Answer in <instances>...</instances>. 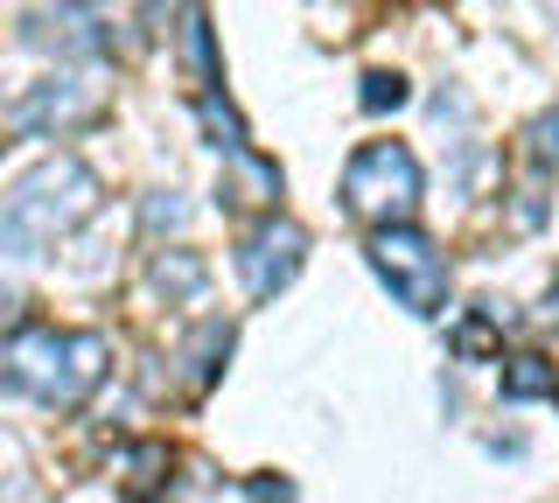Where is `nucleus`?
Here are the masks:
<instances>
[{"mask_svg":"<svg viewBox=\"0 0 559 503\" xmlns=\"http://www.w3.org/2000/svg\"><path fill=\"white\" fill-rule=\"evenodd\" d=\"M98 211V176L78 161V154H49L43 168H28L22 182L0 203V245H8L14 266L43 259L57 238H70L84 217Z\"/></svg>","mask_w":559,"mask_h":503,"instance_id":"f257e3e1","label":"nucleus"},{"mask_svg":"<svg viewBox=\"0 0 559 503\" xmlns=\"http://www.w3.org/2000/svg\"><path fill=\"white\" fill-rule=\"evenodd\" d=\"M105 336L98 328H49V322H22L8 336V385L43 406H78L84 392L105 378Z\"/></svg>","mask_w":559,"mask_h":503,"instance_id":"f03ea898","label":"nucleus"},{"mask_svg":"<svg viewBox=\"0 0 559 503\" xmlns=\"http://www.w3.org/2000/svg\"><path fill=\"white\" fill-rule=\"evenodd\" d=\"M419 203V161L413 147L399 141H364L357 154H349L343 168V211L378 224V231H392V224H406Z\"/></svg>","mask_w":559,"mask_h":503,"instance_id":"7ed1b4c3","label":"nucleus"},{"mask_svg":"<svg viewBox=\"0 0 559 503\" xmlns=\"http://www.w3.org/2000/svg\"><path fill=\"white\" fill-rule=\"evenodd\" d=\"M364 252H371V273L399 294V308H413V315H441V308H448L454 273H448V252L433 245L427 231L392 224V231H371Z\"/></svg>","mask_w":559,"mask_h":503,"instance_id":"20e7f679","label":"nucleus"},{"mask_svg":"<svg viewBox=\"0 0 559 503\" xmlns=\"http://www.w3.org/2000/svg\"><path fill=\"white\" fill-rule=\"evenodd\" d=\"M92 119H98V84L63 71V77L28 84V92L14 98L8 127L22 133V141H57V133H78V127H92Z\"/></svg>","mask_w":559,"mask_h":503,"instance_id":"39448f33","label":"nucleus"},{"mask_svg":"<svg viewBox=\"0 0 559 503\" xmlns=\"http://www.w3.org/2000/svg\"><path fill=\"white\" fill-rule=\"evenodd\" d=\"M301 259H308V231L287 224V217H266L238 245V280H245L252 301H280V294L294 287V273H301Z\"/></svg>","mask_w":559,"mask_h":503,"instance_id":"423d86ee","label":"nucleus"},{"mask_svg":"<svg viewBox=\"0 0 559 503\" xmlns=\"http://www.w3.org/2000/svg\"><path fill=\"white\" fill-rule=\"evenodd\" d=\"M280 196V168L266 154H224V182H217V203L224 211H259V203Z\"/></svg>","mask_w":559,"mask_h":503,"instance_id":"0eeeda50","label":"nucleus"},{"mask_svg":"<svg viewBox=\"0 0 559 503\" xmlns=\"http://www.w3.org/2000/svg\"><path fill=\"white\" fill-rule=\"evenodd\" d=\"M231 343H238V328L224 322V315H210V322H197V336L182 343V385L189 392H210L224 378V357H231Z\"/></svg>","mask_w":559,"mask_h":503,"instance_id":"6e6552de","label":"nucleus"},{"mask_svg":"<svg viewBox=\"0 0 559 503\" xmlns=\"http://www.w3.org/2000/svg\"><path fill=\"white\" fill-rule=\"evenodd\" d=\"M28 43H57L70 49V57H98L105 36H98V14H84V8H57V14H28V28H22Z\"/></svg>","mask_w":559,"mask_h":503,"instance_id":"1a4fd4ad","label":"nucleus"},{"mask_svg":"<svg viewBox=\"0 0 559 503\" xmlns=\"http://www.w3.org/2000/svg\"><path fill=\"white\" fill-rule=\"evenodd\" d=\"M162 468H168V447H162V441H133V447H119V476H127V496H133V503H154V496L168 490Z\"/></svg>","mask_w":559,"mask_h":503,"instance_id":"9d476101","label":"nucleus"},{"mask_svg":"<svg viewBox=\"0 0 559 503\" xmlns=\"http://www.w3.org/2000/svg\"><path fill=\"white\" fill-rule=\"evenodd\" d=\"M203 287H210V266H203L197 252H182V245H175V252L154 259V294H168V301H197Z\"/></svg>","mask_w":559,"mask_h":503,"instance_id":"9b49d317","label":"nucleus"},{"mask_svg":"<svg viewBox=\"0 0 559 503\" xmlns=\"http://www.w3.org/2000/svg\"><path fill=\"white\" fill-rule=\"evenodd\" d=\"M503 398L524 406V398H559V371L546 357H511L503 363Z\"/></svg>","mask_w":559,"mask_h":503,"instance_id":"f8f14e48","label":"nucleus"},{"mask_svg":"<svg viewBox=\"0 0 559 503\" xmlns=\"http://www.w3.org/2000/svg\"><path fill=\"white\" fill-rule=\"evenodd\" d=\"M182 49H189V71H197V84L210 92V84H217V43H210V14H197V8L182 14Z\"/></svg>","mask_w":559,"mask_h":503,"instance_id":"ddd939ff","label":"nucleus"},{"mask_svg":"<svg viewBox=\"0 0 559 503\" xmlns=\"http://www.w3.org/2000/svg\"><path fill=\"white\" fill-rule=\"evenodd\" d=\"M197 119H203V133H210V141H217L224 154H245V119L224 106L217 92H203V98H197Z\"/></svg>","mask_w":559,"mask_h":503,"instance_id":"4468645a","label":"nucleus"},{"mask_svg":"<svg viewBox=\"0 0 559 503\" xmlns=\"http://www.w3.org/2000/svg\"><path fill=\"white\" fill-rule=\"evenodd\" d=\"M182 224H189V203L175 196V189H154V196L140 203V231H147V238H162V231H182Z\"/></svg>","mask_w":559,"mask_h":503,"instance_id":"2eb2a0df","label":"nucleus"},{"mask_svg":"<svg viewBox=\"0 0 559 503\" xmlns=\"http://www.w3.org/2000/svg\"><path fill=\"white\" fill-rule=\"evenodd\" d=\"M406 77H399V71H371V77H364V92H357V106L364 112H399V106H406Z\"/></svg>","mask_w":559,"mask_h":503,"instance_id":"dca6fc26","label":"nucleus"},{"mask_svg":"<svg viewBox=\"0 0 559 503\" xmlns=\"http://www.w3.org/2000/svg\"><path fill=\"white\" fill-rule=\"evenodd\" d=\"M524 141H532V161H538V168H552V161H559V106H552V112H538Z\"/></svg>","mask_w":559,"mask_h":503,"instance_id":"f3484780","label":"nucleus"},{"mask_svg":"<svg viewBox=\"0 0 559 503\" xmlns=\"http://www.w3.org/2000/svg\"><path fill=\"white\" fill-rule=\"evenodd\" d=\"M245 490H252V503H294V482H273V476H252Z\"/></svg>","mask_w":559,"mask_h":503,"instance_id":"a211bd4d","label":"nucleus"}]
</instances>
